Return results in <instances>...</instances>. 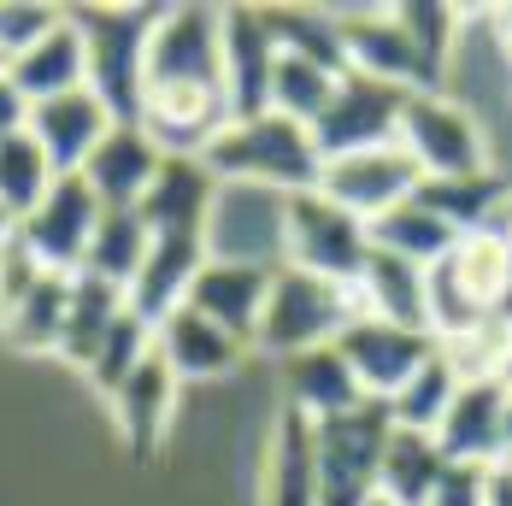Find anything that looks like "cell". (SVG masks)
I'll return each instance as SVG.
<instances>
[{
	"label": "cell",
	"instance_id": "cell-1",
	"mask_svg": "<svg viewBox=\"0 0 512 506\" xmlns=\"http://www.w3.org/2000/svg\"><path fill=\"white\" fill-rule=\"evenodd\" d=\"M212 183H248V189H271V195H301L318 183V148H312L307 124H289L277 112H254V118H230L212 148L201 153Z\"/></svg>",
	"mask_w": 512,
	"mask_h": 506
},
{
	"label": "cell",
	"instance_id": "cell-2",
	"mask_svg": "<svg viewBox=\"0 0 512 506\" xmlns=\"http://www.w3.org/2000/svg\"><path fill=\"white\" fill-rule=\"evenodd\" d=\"M159 6H89L71 12L83 36V89L112 112V124L142 118V53Z\"/></svg>",
	"mask_w": 512,
	"mask_h": 506
},
{
	"label": "cell",
	"instance_id": "cell-3",
	"mask_svg": "<svg viewBox=\"0 0 512 506\" xmlns=\"http://www.w3.org/2000/svg\"><path fill=\"white\" fill-rule=\"evenodd\" d=\"M348 318H359L348 283H324L312 271L277 265L271 289H265V306H259V324H254V348H265L277 359L307 354V348H330L348 330Z\"/></svg>",
	"mask_w": 512,
	"mask_h": 506
},
{
	"label": "cell",
	"instance_id": "cell-4",
	"mask_svg": "<svg viewBox=\"0 0 512 506\" xmlns=\"http://www.w3.org/2000/svg\"><path fill=\"white\" fill-rule=\"evenodd\" d=\"M389 442V412L383 401H359L354 412L318 418L312 424V506H365L377 495V459Z\"/></svg>",
	"mask_w": 512,
	"mask_h": 506
},
{
	"label": "cell",
	"instance_id": "cell-5",
	"mask_svg": "<svg viewBox=\"0 0 512 506\" xmlns=\"http://www.w3.org/2000/svg\"><path fill=\"white\" fill-rule=\"evenodd\" d=\"M395 148L418 165V183L424 177H477V171H489L483 124L460 101H448L442 89H418V95L401 101Z\"/></svg>",
	"mask_w": 512,
	"mask_h": 506
},
{
	"label": "cell",
	"instance_id": "cell-6",
	"mask_svg": "<svg viewBox=\"0 0 512 506\" xmlns=\"http://www.w3.org/2000/svg\"><path fill=\"white\" fill-rule=\"evenodd\" d=\"M365 253H371V242H365L359 218L330 206L318 189L283 195V265L312 271L324 283H354Z\"/></svg>",
	"mask_w": 512,
	"mask_h": 506
},
{
	"label": "cell",
	"instance_id": "cell-7",
	"mask_svg": "<svg viewBox=\"0 0 512 506\" xmlns=\"http://www.w3.org/2000/svg\"><path fill=\"white\" fill-rule=\"evenodd\" d=\"M201 248L206 259L277 271L283 265V195L248 189V183H218L201 224Z\"/></svg>",
	"mask_w": 512,
	"mask_h": 506
},
{
	"label": "cell",
	"instance_id": "cell-8",
	"mask_svg": "<svg viewBox=\"0 0 512 506\" xmlns=\"http://www.w3.org/2000/svg\"><path fill=\"white\" fill-rule=\"evenodd\" d=\"M101 224V201L89 195V183L71 171V177H53L48 195L36 201V212H24L12 224V236L30 248V259L53 271V277H71L83 271V253H89V236Z\"/></svg>",
	"mask_w": 512,
	"mask_h": 506
},
{
	"label": "cell",
	"instance_id": "cell-9",
	"mask_svg": "<svg viewBox=\"0 0 512 506\" xmlns=\"http://www.w3.org/2000/svg\"><path fill=\"white\" fill-rule=\"evenodd\" d=\"M312 189L330 206H342L348 218L371 224V218H383L389 206H401L412 189H418V165H412L395 142H383V148H359V153L324 159Z\"/></svg>",
	"mask_w": 512,
	"mask_h": 506
},
{
	"label": "cell",
	"instance_id": "cell-10",
	"mask_svg": "<svg viewBox=\"0 0 512 506\" xmlns=\"http://www.w3.org/2000/svg\"><path fill=\"white\" fill-rule=\"evenodd\" d=\"M401 89L389 83H371L359 71H342L330 106L312 118V148L318 159H336V153H359V148H383L395 142V118H401Z\"/></svg>",
	"mask_w": 512,
	"mask_h": 506
},
{
	"label": "cell",
	"instance_id": "cell-11",
	"mask_svg": "<svg viewBox=\"0 0 512 506\" xmlns=\"http://www.w3.org/2000/svg\"><path fill=\"white\" fill-rule=\"evenodd\" d=\"M430 348L436 342L424 330H401V324H383V318H348V330L336 336V354L354 371L365 401H389L412 371L430 359Z\"/></svg>",
	"mask_w": 512,
	"mask_h": 506
},
{
	"label": "cell",
	"instance_id": "cell-12",
	"mask_svg": "<svg viewBox=\"0 0 512 506\" xmlns=\"http://www.w3.org/2000/svg\"><path fill=\"white\" fill-rule=\"evenodd\" d=\"M277 36L265 24V6H230L218 12V89L230 118L265 112V83H271Z\"/></svg>",
	"mask_w": 512,
	"mask_h": 506
},
{
	"label": "cell",
	"instance_id": "cell-13",
	"mask_svg": "<svg viewBox=\"0 0 512 506\" xmlns=\"http://www.w3.org/2000/svg\"><path fill=\"white\" fill-rule=\"evenodd\" d=\"M507 436H512V418H507V377L495 383H460L454 401L436 424V448L448 465H501L507 459Z\"/></svg>",
	"mask_w": 512,
	"mask_h": 506
},
{
	"label": "cell",
	"instance_id": "cell-14",
	"mask_svg": "<svg viewBox=\"0 0 512 506\" xmlns=\"http://www.w3.org/2000/svg\"><path fill=\"white\" fill-rule=\"evenodd\" d=\"M201 265H206L201 236H189V230H148V253H142V271L124 289V306L154 330L165 312L183 306V295H189V283H195Z\"/></svg>",
	"mask_w": 512,
	"mask_h": 506
},
{
	"label": "cell",
	"instance_id": "cell-15",
	"mask_svg": "<svg viewBox=\"0 0 512 506\" xmlns=\"http://www.w3.org/2000/svg\"><path fill=\"white\" fill-rule=\"evenodd\" d=\"M106 130H112V112H106L89 89H71V95H53V101L30 106V124L24 136L42 148V159L53 165V177H71L83 171V159L95 153Z\"/></svg>",
	"mask_w": 512,
	"mask_h": 506
},
{
	"label": "cell",
	"instance_id": "cell-16",
	"mask_svg": "<svg viewBox=\"0 0 512 506\" xmlns=\"http://www.w3.org/2000/svg\"><path fill=\"white\" fill-rule=\"evenodd\" d=\"M265 289H271V271L259 265H230V259H206L189 283L183 306L201 312L206 324H218L224 336H236L242 348H254V324L259 306H265Z\"/></svg>",
	"mask_w": 512,
	"mask_h": 506
},
{
	"label": "cell",
	"instance_id": "cell-17",
	"mask_svg": "<svg viewBox=\"0 0 512 506\" xmlns=\"http://www.w3.org/2000/svg\"><path fill=\"white\" fill-rule=\"evenodd\" d=\"M159 171V148L142 136V124H112L95 153L83 159V183H89V195L101 201V212H130V206L148 195V183H154Z\"/></svg>",
	"mask_w": 512,
	"mask_h": 506
},
{
	"label": "cell",
	"instance_id": "cell-18",
	"mask_svg": "<svg viewBox=\"0 0 512 506\" xmlns=\"http://www.w3.org/2000/svg\"><path fill=\"white\" fill-rule=\"evenodd\" d=\"M177 377L165 371V359L148 348V354L136 359V371L106 395L112 406V418H118V436H124V448L130 454H154L159 442H165V430H171V412H177Z\"/></svg>",
	"mask_w": 512,
	"mask_h": 506
},
{
	"label": "cell",
	"instance_id": "cell-19",
	"mask_svg": "<svg viewBox=\"0 0 512 506\" xmlns=\"http://www.w3.org/2000/svg\"><path fill=\"white\" fill-rule=\"evenodd\" d=\"M412 201L436 212L454 236H507V177L495 165L477 177H424Z\"/></svg>",
	"mask_w": 512,
	"mask_h": 506
},
{
	"label": "cell",
	"instance_id": "cell-20",
	"mask_svg": "<svg viewBox=\"0 0 512 506\" xmlns=\"http://www.w3.org/2000/svg\"><path fill=\"white\" fill-rule=\"evenodd\" d=\"M154 354L165 359V371H171L177 383H206V377L236 371L248 348H242L236 336H224L218 324H206L201 312L177 306V312H165L154 324Z\"/></svg>",
	"mask_w": 512,
	"mask_h": 506
},
{
	"label": "cell",
	"instance_id": "cell-21",
	"mask_svg": "<svg viewBox=\"0 0 512 506\" xmlns=\"http://www.w3.org/2000/svg\"><path fill=\"white\" fill-rule=\"evenodd\" d=\"M359 401H365V395H359L354 371L342 365L336 342H330V348H307V354L283 359V406L301 412L307 424L336 418V412H354Z\"/></svg>",
	"mask_w": 512,
	"mask_h": 506
},
{
	"label": "cell",
	"instance_id": "cell-22",
	"mask_svg": "<svg viewBox=\"0 0 512 506\" xmlns=\"http://www.w3.org/2000/svg\"><path fill=\"white\" fill-rule=\"evenodd\" d=\"M348 289H354L359 318H383V324H401V330H424V271L407 265V259L371 248Z\"/></svg>",
	"mask_w": 512,
	"mask_h": 506
},
{
	"label": "cell",
	"instance_id": "cell-23",
	"mask_svg": "<svg viewBox=\"0 0 512 506\" xmlns=\"http://www.w3.org/2000/svg\"><path fill=\"white\" fill-rule=\"evenodd\" d=\"M212 189H218V183H212V171H206L201 159H159L148 195L130 206V212H136L148 230H189V236H201Z\"/></svg>",
	"mask_w": 512,
	"mask_h": 506
},
{
	"label": "cell",
	"instance_id": "cell-24",
	"mask_svg": "<svg viewBox=\"0 0 512 506\" xmlns=\"http://www.w3.org/2000/svg\"><path fill=\"white\" fill-rule=\"evenodd\" d=\"M318 483H312V424L301 412H277L271 442H265V465H259V506H312Z\"/></svg>",
	"mask_w": 512,
	"mask_h": 506
},
{
	"label": "cell",
	"instance_id": "cell-25",
	"mask_svg": "<svg viewBox=\"0 0 512 506\" xmlns=\"http://www.w3.org/2000/svg\"><path fill=\"white\" fill-rule=\"evenodd\" d=\"M0 71L12 77V89H18L30 106L53 101V95H71V89H83V36H77L71 12L53 24L36 48H24L18 59H6Z\"/></svg>",
	"mask_w": 512,
	"mask_h": 506
},
{
	"label": "cell",
	"instance_id": "cell-26",
	"mask_svg": "<svg viewBox=\"0 0 512 506\" xmlns=\"http://www.w3.org/2000/svg\"><path fill=\"white\" fill-rule=\"evenodd\" d=\"M442 271L454 277V289L471 301V312H483V318L507 312V283H512L507 236H460L454 248L442 253Z\"/></svg>",
	"mask_w": 512,
	"mask_h": 506
},
{
	"label": "cell",
	"instance_id": "cell-27",
	"mask_svg": "<svg viewBox=\"0 0 512 506\" xmlns=\"http://www.w3.org/2000/svg\"><path fill=\"white\" fill-rule=\"evenodd\" d=\"M442 477H448V459L436 448V436L389 424V442H383V459H377V495L395 506H424Z\"/></svg>",
	"mask_w": 512,
	"mask_h": 506
},
{
	"label": "cell",
	"instance_id": "cell-28",
	"mask_svg": "<svg viewBox=\"0 0 512 506\" xmlns=\"http://www.w3.org/2000/svg\"><path fill=\"white\" fill-rule=\"evenodd\" d=\"M365 242H371L377 253H395V259H407V265H418V271H430L460 236H454L436 212H424V206L407 195L401 206H389L383 218L365 224Z\"/></svg>",
	"mask_w": 512,
	"mask_h": 506
},
{
	"label": "cell",
	"instance_id": "cell-29",
	"mask_svg": "<svg viewBox=\"0 0 512 506\" xmlns=\"http://www.w3.org/2000/svg\"><path fill=\"white\" fill-rule=\"evenodd\" d=\"M336 83H342V71H330V65H318V59H301V53H283L271 59V83H265V112H277V118H289V124H307L330 106L336 95Z\"/></svg>",
	"mask_w": 512,
	"mask_h": 506
},
{
	"label": "cell",
	"instance_id": "cell-30",
	"mask_svg": "<svg viewBox=\"0 0 512 506\" xmlns=\"http://www.w3.org/2000/svg\"><path fill=\"white\" fill-rule=\"evenodd\" d=\"M124 312V295L89 277V271H71V295H65V330H59V359H71L77 371L89 365V354L101 348V336L112 330V318Z\"/></svg>",
	"mask_w": 512,
	"mask_h": 506
},
{
	"label": "cell",
	"instance_id": "cell-31",
	"mask_svg": "<svg viewBox=\"0 0 512 506\" xmlns=\"http://www.w3.org/2000/svg\"><path fill=\"white\" fill-rule=\"evenodd\" d=\"M65 295H71V277H36V289L12 312H0V336L12 354H59V330H65Z\"/></svg>",
	"mask_w": 512,
	"mask_h": 506
},
{
	"label": "cell",
	"instance_id": "cell-32",
	"mask_svg": "<svg viewBox=\"0 0 512 506\" xmlns=\"http://www.w3.org/2000/svg\"><path fill=\"white\" fill-rule=\"evenodd\" d=\"M142 253H148V224L136 212H101V224L89 236V253H83V271L124 295L130 277L142 271Z\"/></svg>",
	"mask_w": 512,
	"mask_h": 506
},
{
	"label": "cell",
	"instance_id": "cell-33",
	"mask_svg": "<svg viewBox=\"0 0 512 506\" xmlns=\"http://www.w3.org/2000/svg\"><path fill=\"white\" fill-rule=\"evenodd\" d=\"M454 371L442 365V354L430 348V359L412 371L407 383L383 401V412H389V424L395 430H418V436H436V424H442V412H448V401H454Z\"/></svg>",
	"mask_w": 512,
	"mask_h": 506
},
{
	"label": "cell",
	"instance_id": "cell-34",
	"mask_svg": "<svg viewBox=\"0 0 512 506\" xmlns=\"http://www.w3.org/2000/svg\"><path fill=\"white\" fill-rule=\"evenodd\" d=\"M265 24L277 36L283 53H301V59H318L330 71H348L342 65V30H336V12L330 6H265Z\"/></svg>",
	"mask_w": 512,
	"mask_h": 506
},
{
	"label": "cell",
	"instance_id": "cell-35",
	"mask_svg": "<svg viewBox=\"0 0 512 506\" xmlns=\"http://www.w3.org/2000/svg\"><path fill=\"white\" fill-rule=\"evenodd\" d=\"M442 365L454 371V383H495L507 377V359H512V342H507V318H483L460 336L436 342Z\"/></svg>",
	"mask_w": 512,
	"mask_h": 506
},
{
	"label": "cell",
	"instance_id": "cell-36",
	"mask_svg": "<svg viewBox=\"0 0 512 506\" xmlns=\"http://www.w3.org/2000/svg\"><path fill=\"white\" fill-rule=\"evenodd\" d=\"M395 18H401L407 42L418 48L424 71L442 83V77H448V59H454V48H460L465 12H460V6H436V0H418V6H395Z\"/></svg>",
	"mask_w": 512,
	"mask_h": 506
},
{
	"label": "cell",
	"instance_id": "cell-37",
	"mask_svg": "<svg viewBox=\"0 0 512 506\" xmlns=\"http://www.w3.org/2000/svg\"><path fill=\"white\" fill-rule=\"evenodd\" d=\"M53 165L42 159V148L30 136H6L0 142V212L18 224L24 212H36V201L48 195Z\"/></svg>",
	"mask_w": 512,
	"mask_h": 506
},
{
	"label": "cell",
	"instance_id": "cell-38",
	"mask_svg": "<svg viewBox=\"0 0 512 506\" xmlns=\"http://www.w3.org/2000/svg\"><path fill=\"white\" fill-rule=\"evenodd\" d=\"M148 348H154V330H148V324L124 306V312L112 318V330L101 336V348L89 354V365H83V371H89V383H95L101 395H112V389L136 371V359L148 354Z\"/></svg>",
	"mask_w": 512,
	"mask_h": 506
},
{
	"label": "cell",
	"instance_id": "cell-39",
	"mask_svg": "<svg viewBox=\"0 0 512 506\" xmlns=\"http://www.w3.org/2000/svg\"><path fill=\"white\" fill-rule=\"evenodd\" d=\"M65 12L59 6H30V0H0V65L6 59H18L24 48H36L42 36H48L53 24H59Z\"/></svg>",
	"mask_w": 512,
	"mask_h": 506
},
{
	"label": "cell",
	"instance_id": "cell-40",
	"mask_svg": "<svg viewBox=\"0 0 512 506\" xmlns=\"http://www.w3.org/2000/svg\"><path fill=\"white\" fill-rule=\"evenodd\" d=\"M36 277H48V271L30 259V248L18 236H0V312H12V306L24 301L36 289Z\"/></svg>",
	"mask_w": 512,
	"mask_h": 506
},
{
	"label": "cell",
	"instance_id": "cell-41",
	"mask_svg": "<svg viewBox=\"0 0 512 506\" xmlns=\"http://www.w3.org/2000/svg\"><path fill=\"white\" fill-rule=\"evenodd\" d=\"M424 506H483V471H471V465H448V477L430 489V501Z\"/></svg>",
	"mask_w": 512,
	"mask_h": 506
},
{
	"label": "cell",
	"instance_id": "cell-42",
	"mask_svg": "<svg viewBox=\"0 0 512 506\" xmlns=\"http://www.w3.org/2000/svg\"><path fill=\"white\" fill-rule=\"evenodd\" d=\"M24 124H30V101L12 89V77L0 71V142L6 136H24Z\"/></svg>",
	"mask_w": 512,
	"mask_h": 506
},
{
	"label": "cell",
	"instance_id": "cell-43",
	"mask_svg": "<svg viewBox=\"0 0 512 506\" xmlns=\"http://www.w3.org/2000/svg\"><path fill=\"white\" fill-rule=\"evenodd\" d=\"M0 236H12V218H6V212H0Z\"/></svg>",
	"mask_w": 512,
	"mask_h": 506
},
{
	"label": "cell",
	"instance_id": "cell-44",
	"mask_svg": "<svg viewBox=\"0 0 512 506\" xmlns=\"http://www.w3.org/2000/svg\"><path fill=\"white\" fill-rule=\"evenodd\" d=\"M365 506H395V501H383V495H371V501H365Z\"/></svg>",
	"mask_w": 512,
	"mask_h": 506
}]
</instances>
